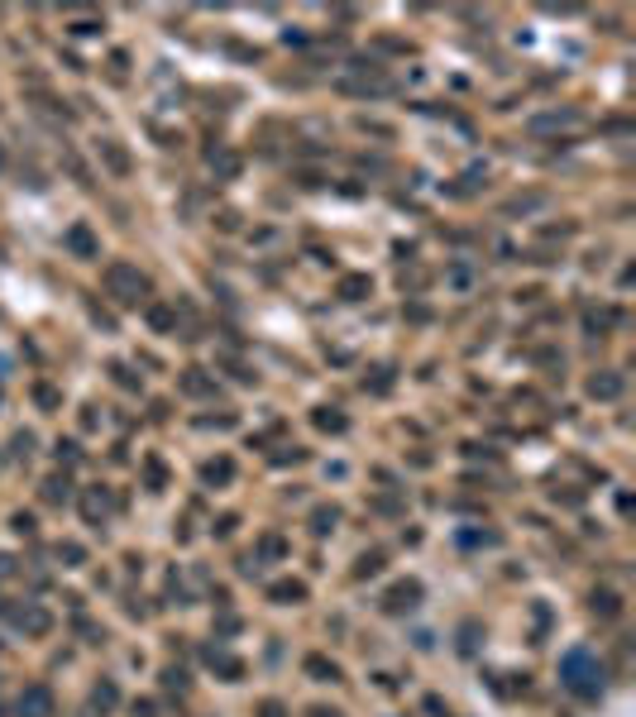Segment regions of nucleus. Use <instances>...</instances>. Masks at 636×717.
Returning a JSON list of instances; mask_svg holds the SVG:
<instances>
[{
  "instance_id": "obj_2",
  "label": "nucleus",
  "mask_w": 636,
  "mask_h": 717,
  "mask_svg": "<svg viewBox=\"0 0 636 717\" xmlns=\"http://www.w3.org/2000/svg\"><path fill=\"white\" fill-rule=\"evenodd\" d=\"M106 278H110V287H115V292H129L125 301H139V296L149 292V282H144V278H139L134 268H125V263H115V268H110Z\"/></svg>"
},
{
  "instance_id": "obj_4",
  "label": "nucleus",
  "mask_w": 636,
  "mask_h": 717,
  "mask_svg": "<svg viewBox=\"0 0 636 717\" xmlns=\"http://www.w3.org/2000/svg\"><path fill=\"white\" fill-rule=\"evenodd\" d=\"M594 392H603V397H612V392H617V378H603V382H594Z\"/></svg>"
},
{
  "instance_id": "obj_3",
  "label": "nucleus",
  "mask_w": 636,
  "mask_h": 717,
  "mask_svg": "<svg viewBox=\"0 0 636 717\" xmlns=\"http://www.w3.org/2000/svg\"><path fill=\"white\" fill-rule=\"evenodd\" d=\"M48 708H53V703H48L43 689H29V693L19 698V717H48Z\"/></svg>"
},
{
  "instance_id": "obj_1",
  "label": "nucleus",
  "mask_w": 636,
  "mask_h": 717,
  "mask_svg": "<svg viewBox=\"0 0 636 717\" xmlns=\"http://www.w3.org/2000/svg\"><path fill=\"white\" fill-rule=\"evenodd\" d=\"M564 679H569V689H574V693H598L603 670L594 665V655H589V650H574V655H564Z\"/></svg>"
}]
</instances>
